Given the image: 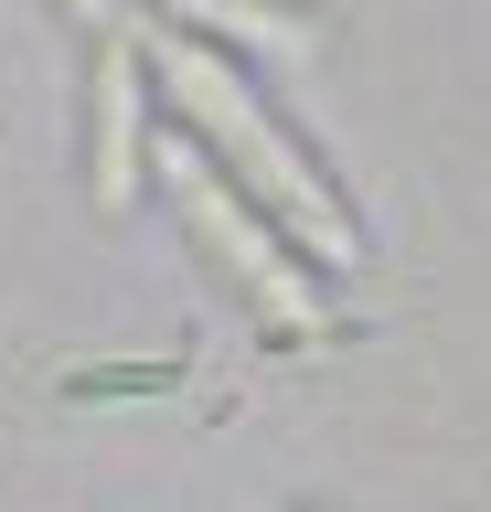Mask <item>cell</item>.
I'll use <instances>...</instances> for the list:
<instances>
[{
  "label": "cell",
  "instance_id": "6da1fadb",
  "mask_svg": "<svg viewBox=\"0 0 491 512\" xmlns=\"http://www.w3.org/2000/svg\"><path fill=\"white\" fill-rule=\"evenodd\" d=\"M129 43H139V86L182 118V139H193V150L214 160V171H225V182L246 192L310 267H353V256H363L353 203L310 171V150H299L289 128L267 118V96L246 86V64L214 54V43L182 32V22H139V11H129Z\"/></svg>",
  "mask_w": 491,
  "mask_h": 512
},
{
  "label": "cell",
  "instance_id": "7a4b0ae2",
  "mask_svg": "<svg viewBox=\"0 0 491 512\" xmlns=\"http://www.w3.org/2000/svg\"><path fill=\"white\" fill-rule=\"evenodd\" d=\"M150 182L171 192L182 235H193V246L246 288V310H257L267 331H289V342H331V299H321V278H310V256H299L289 235H278V224H267L257 203H246V192H235L225 171L182 139V128L150 139Z\"/></svg>",
  "mask_w": 491,
  "mask_h": 512
},
{
  "label": "cell",
  "instance_id": "3957f363",
  "mask_svg": "<svg viewBox=\"0 0 491 512\" xmlns=\"http://www.w3.org/2000/svg\"><path fill=\"white\" fill-rule=\"evenodd\" d=\"M86 182H97V214H129V203H139V182H150V86H139V43H129V22H118V32H97Z\"/></svg>",
  "mask_w": 491,
  "mask_h": 512
},
{
  "label": "cell",
  "instance_id": "277c9868",
  "mask_svg": "<svg viewBox=\"0 0 491 512\" xmlns=\"http://www.w3.org/2000/svg\"><path fill=\"white\" fill-rule=\"evenodd\" d=\"M161 22H182V32H235L246 54H289V64H310L321 54V22H299V11H278V0H171Z\"/></svg>",
  "mask_w": 491,
  "mask_h": 512
},
{
  "label": "cell",
  "instance_id": "5b68a950",
  "mask_svg": "<svg viewBox=\"0 0 491 512\" xmlns=\"http://www.w3.org/2000/svg\"><path fill=\"white\" fill-rule=\"evenodd\" d=\"M65 22H86V32H118V22H129V0H65Z\"/></svg>",
  "mask_w": 491,
  "mask_h": 512
}]
</instances>
